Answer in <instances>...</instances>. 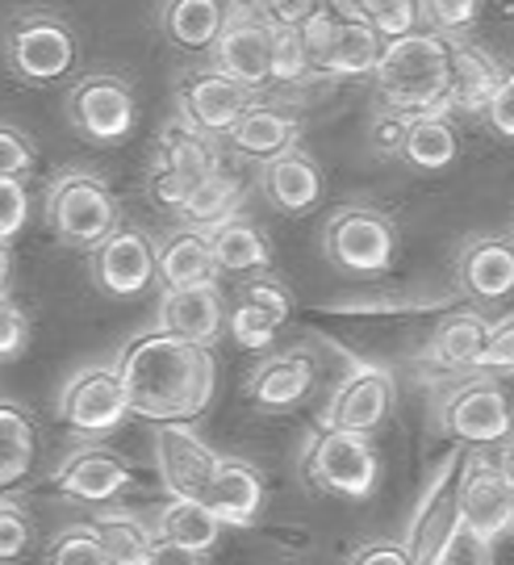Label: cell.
Segmentation results:
<instances>
[{"label":"cell","instance_id":"6da1fadb","mask_svg":"<svg viewBox=\"0 0 514 565\" xmlns=\"http://www.w3.org/2000/svg\"><path fill=\"white\" fill-rule=\"evenodd\" d=\"M118 377L126 390L130 415L147 424L189 427L205 406L214 403L218 364L201 343L176 340L168 331H142L118 352Z\"/></svg>","mask_w":514,"mask_h":565},{"label":"cell","instance_id":"7a4b0ae2","mask_svg":"<svg viewBox=\"0 0 514 565\" xmlns=\"http://www.w3.org/2000/svg\"><path fill=\"white\" fill-rule=\"evenodd\" d=\"M448 72H452V42L415 30L381 51L373 81L385 109L401 118H448Z\"/></svg>","mask_w":514,"mask_h":565},{"label":"cell","instance_id":"3957f363","mask_svg":"<svg viewBox=\"0 0 514 565\" xmlns=\"http://www.w3.org/2000/svg\"><path fill=\"white\" fill-rule=\"evenodd\" d=\"M310 67L326 76H373L385 42L356 18L352 4H318L314 18L301 25Z\"/></svg>","mask_w":514,"mask_h":565},{"label":"cell","instance_id":"277c9868","mask_svg":"<svg viewBox=\"0 0 514 565\" xmlns=\"http://www.w3.org/2000/svg\"><path fill=\"white\" fill-rule=\"evenodd\" d=\"M473 448H448V457L439 461V469L431 473L427 490L418 494L410 527H406V557L410 565H431L439 557V548L448 545L456 527H460V482H464V465H469Z\"/></svg>","mask_w":514,"mask_h":565},{"label":"cell","instance_id":"5b68a950","mask_svg":"<svg viewBox=\"0 0 514 565\" xmlns=\"http://www.w3.org/2000/svg\"><path fill=\"white\" fill-rule=\"evenodd\" d=\"M301 473H306V482L322 486L339 499H368L381 482V457L368 436L322 427L306 445Z\"/></svg>","mask_w":514,"mask_h":565},{"label":"cell","instance_id":"8992f818","mask_svg":"<svg viewBox=\"0 0 514 565\" xmlns=\"http://www.w3.org/2000/svg\"><path fill=\"white\" fill-rule=\"evenodd\" d=\"M46 218L63 243L93 252L97 243H105L118 231V202H114V189L100 177L67 172L46 193Z\"/></svg>","mask_w":514,"mask_h":565},{"label":"cell","instance_id":"52a82bcc","mask_svg":"<svg viewBox=\"0 0 514 565\" xmlns=\"http://www.w3.org/2000/svg\"><path fill=\"white\" fill-rule=\"evenodd\" d=\"M322 247H326V256L339 273L381 277V273L394 268L397 231L373 205H347V210L331 214V223L322 231Z\"/></svg>","mask_w":514,"mask_h":565},{"label":"cell","instance_id":"ba28073f","mask_svg":"<svg viewBox=\"0 0 514 565\" xmlns=\"http://www.w3.org/2000/svg\"><path fill=\"white\" fill-rule=\"evenodd\" d=\"M222 168V156L214 139H205L189 121H172L159 135V160L151 172V198L168 210H184V202L197 193L205 177Z\"/></svg>","mask_w":514,"mask_h":565},{"label":"cell","instance_id":"9c48e42d","mask_svg":"<svg viewBox=\"0 0 514 565\" xmlns=\"http://www.w3.org/2000/svg\"><path fill=\"white\" fill-rule=\"evenodd\" d=\"M394 403H397L394 373L385 364L356 361L343 373V382L335 385V394L326 403V415H322V427L368 436V431H376V427L394 415Z\"/></svg>","mask_w":514,"mask_h":565},{"label":"cell","instance_id":"30bf717a","mask_svg":"<svg viewBox=\"0 0 514 565\" xmlns=\"http://www.w3.org/2000/svg\"><path fill=\"white\" fill-rule=\"evenodd\" d=\"M443 431L464 448L506 445L514 431V411L506 390L490 377H469L443 403Z\"/></svg>","mask_w":514,"mask_h":565},{"label":"cell","instance_id":"8fae6325","mask_svg":"<svg viewBox=\"0 0 514 565\" xmlns=\"http://www.w3.org/2000/svg\"><path fill=\"white\" fill-rule=\"evenodd\" d=\"M60 419L76 436H109L130 419L126 406V390H121L118 369L105 364H88L79 369L60 394Z\"/></svg>","mask_w":514,"mask_h":565},{"label":"cell","instance_id":"7c38bea8","mask_svg":"<svg viewBox=\"0 0 514 565\" xmlns=\"http://www.w3.org/2000/svg\"><path fill=\"white\" fill-rule=\"evenodd\" d=\"M214 67L222 76L243 84L247 93H256L264 84H272V25L259 18V9H231L214 42Z\"/></svg>","mask_w":514,"mask_h":565},{"label":"cell","instance_id":"4fadbf2b","mask_svg":"<svg viewBox=\"0 0 514 565\" xmlns=\"http://www.w3.org/2000/svg\"><path fill=\"white\" fill-rule=\"evenodd\" d=\"M67 114H72V126H76L84 139L118 142L135 130V93L118 76L93 72V76H79L72 84Z\"/></svg>","mask_w":514,"mask_h":565},{"label":"cell","instance_id":"5bb4252c","mask_svg":"<svg viewBox=\"0 0 514 565\" xmlns=\"http://www.w3.org/2000/svg\"><path fill=\"white\" fill-rule=\"evenodd\" d=\"M9 63L25 84L63 81L76 67V34L60 18H21L9 30Z\"/></svg>","mask_w":514,"mask_h":565},{"label":"cell","instance_id":"9a60e30c","mask_svg":"<svg viewBox=\"0 0 514 565\" xmlns=\"http://www.w3.org/2000/svg\"><path fill=\"white\" fill-rule=\"evenodd\" d=\"M159 478L168 486V499H205V490L218 473V452L201 440L193 427L168 424L156 431Z\"/></svg>","mask_w":514,"mask_h":565},{"label":"cell","instance_id":"2e32d148","mask_svg":"<svg viewBox=\"0 0 514 565\" xmlns=\"http://www.w3.org/2000/svg\"><path fill=\"white\" fill-rule=\"evenodd\" d=\"M251 105V93L222 76L218 67H205L180 81V121H189L205 139H218L235 126Z\"/></svg>","mask_w":514,"mask_h":565},{"label":"cell","instance_id":"e0dca14e","mask_svg":"<svg viewBox=\"0 0 514 565\" xmlns=\"http://www.w3.org/2000/svg\"><path fill=\"white\" fill-rule=\"evenodd\" d=\"M93 281L109 298H135L156 281V243L135 226H118L93 247Z\"/></svg>","mask_w":514,"mask_h":565},{"label":"cell","instance_id":"ac0fdd59","mask_svg":"<svg viewBox=\"0 0 514 565\" xmlns=\"http://www.w3.org/2000/svg\"><path fill=\"white\" fill-rule=\"evenodd\" d=\"M511 494L514 490L502 478V469L473 448L464 465V482H460V524L473 527L485 545H494L511 524Z\"/></svg>","mask_w":514,"mask_h":565},{"label":"cell","instance_id":"d6986e66","mask_svg":"<svg viewBox=\"0 0 514 565\" xmlns=\"http://www.w3.org/2000/svg\"><path fill=\"white\" fill-rule=\"evenodd\" d=\"M130 486V465L121 461L114 448H76L67 461L55 469V490L72 503L105 507L114 503L121 490Z\"/></svg>","mask_w":514,"mask_h":565},{"label":"cell","instance_id":"ffe728a7","mask_svg":"<svg viewBox=\"0 0 514 565\" xmlns=\"http://www.w3.org/2000/svg\"><path fill=\"white\" fill-rule=\"evenodd\" d=\"M159 331L210 348L226 331V306H222L218 285H197V289L163 294V302H159Z\"/></svg>","mask_w":514,"mask_h":565},{"label":"cell","instance_id":"44dd1931","mask_svg":"<svg viewBox=\"0 0 514 565\" xmlns=\"http://www.w3.org/2000/svg\"><path fill=\"white\" fill-rule=\"evenodd\" d=\"M201 503L214 511V520L222 527H251L264 511V478H259L256 465L222 457L218 473H214Z\"/></svg>","mask_w":514,"mask_h":565},{"label":"cell","instance_id":"7402d4cb","mask_svg":"<svg viewBox=\"0 0 514 565\" xmlns=\"http://www.w3.org/2000/svg\"><path fill=\"white\" fill-rule=\"evenodd\" d=\"M452 42V72H448V114H485L490 97L506 76V67L485 55L476 42L469 39H448Z\"/></svg>","mask_w":514,"mask_h":565},{"label":"cell","instance_id":"603a6c76","mask_svg":"<svg viewBox=\"0 0 514 565\" xmlns=\"http://www.w3.org/2000/svg\"><path fill=\"white\" fill-rule=\"evenodd\" d=\"M301 139V121L293 114H285L277 105H247V114L226 130V142L247 160H277L285 151H297Z\"/></svg>","mask_w":514,"mask_h":565},{"label":"cell","instance_id":"cb8c5ba5","mask_svg":"<svg viewBox=\"0 0 514 565\" xmlns=\"http://www.w3.org/2000/svg\"><path fill=\"white\" fill-rule=\"evenodd\" d=\"M259 189H264L268 205L280 214H306L322 198V172L306 151H285V156L264 163Z\"/></svg>","mask_w":514,"mask_h":565},{"label":"cell","instance_id":"d4e9b609","mask_svg":"<svg viewBox=\"0 0 514 565\" xmlns=\"http://www.w3.org/2000/svg\"><path fill=\"white\" fill-rule=\"evenodd\" d=\"M460 285L476 302L514 294V239H473L460 252Z\"/></svg>","mask_w":514,"mask_h":565},{"label":"cell","instance_id":"484cf974","mask_svg":"<svg viewBox=\"0 0 514 565\" xmlns=\"http://www.w3.org/2000/svg\"><path fill=\"white\" fill-rule=\"evenodd\" d=\"M318 364L310 352H280L272 361H264L251 377V403L264 406V411H289L297 406L310 390H314Z\"/></svg>","mask_w":514,"mask_h":565},{"label":"cell","instance_id":"4316f807","mask_svg":"<svg viewBox=\"0 0 514 565\" xmlns=\"http://www.w3.org/2000/svg\"><path fill=\"white\" fill-rule=\"evenodd\" d=\"M214 256L210 243L201 231L184 226L172 231L168 239L156 247V281H163V289H197V285H214Z\"/></svg>","mask_w":514,"mask_h":565},{"label":"cell","instance_id":"83f0119b","mask_svg":"<svg viewBox=\"0 0 514 565\" xmlns=\"http://www.w3.org/2000/svg\"><path fill=\"white\" fill-rule=\"evenodd\" d=\"M485 335H490V323L473 310L448 315L427 343V361L436 364L439 373H473L476 356L485 348Z\"/></svg>","mask_w":514,"mask_h":565},{"label":"cell","instance_id":"f1b7e54d","mask_svg":"<svg viewBox=\"0 0 514 565\" xmlns=\"http://www.w3.org/2000/svg\"><path fill=\"white\" fill-rule=\"evenodd\" d=\"M39 461V424L18 403L0 398V494L30 478Z\"/></svg>","mask_w":514,"mask_h":565},{"label":"cell","instance_id":"f546056e","mask_svg":"<svg viewBox=\"0 0 514 565\" xmlns=\"http://www.w3.org/2000/svg\"><path fill=\"white\" fill-rule=\"evenodd\" d=\"M210 256L218 273H268L272 268V247L259 235V226L247 218H231V223L205 231Z\"/></svg>","mask_w":514,"mask_h":565},{"label":"cell","instance_id":"4dcf8cb0","mask_svg":"<svg viewBox=\"0 0 514 565\" xmlns=\"http://www.w3.org/2000/svg\"><path fill=\"white\" fill-rule=\"evenodd\" d=\"M156 541H168L176 548H193V553H210L218 545L222 524L214 520V511L197 499H168L156 515Z\"/></svg>","mask_w":514,"mask_h":565},{"label":"cell","instance_id":"1f68e13d","mask_svg":"<svg viewBox=\"0 0 514 565\" xmlns=\"http://www.w3.org/2000/svg\"><path fill=\"white\" fill-rule=\"evenodd\" d=\"M226 13L231 9L218 0H172V4H163L159 21H163L168 42H176L180 51H205L218 42Z\"/></svg>","mask_w":514,"mask_h":565},{"label":"cell","instance_id":"d6a6232c","mask_svg":"<svg viewBox=\"0 0 514 565\" xmlns=\"http://www.w3.org/2000/svg\"><path fill=\"white\" fill-rule=\"evenodd\" d=\"M460 156V135L448 118H410L401 139V160L418 172H443Z\"/></svg>","mask_w":514,"mask_h":565},{"label":"cell","instance_id":"836d02e7","mask_svg":"<svg viewBox=\"0 0 514 565\" xmlns=\"http://www.w3.org/2000/svg\"><path fill=\"white\" fill-rule=\"evenodd\" d=\"M238 202H243V181H238L235 172H226V168H218L214 177H205V181L197 184V193L184 202V223L193 226V231H214V226L231 223V218H238Z\"/></svg>","mask_w":514,"mask_h":565},{"label":"cell","instance_id":"e575fe53","mask_svg":"<svg viewBox=\"0 0 514 565\" xmlns=\"http://www.w3.org/2000/svg\"><path fill=\"white\" fill-rule=\"evenodd\" d=\"M100 545L114 565H147V553L156 545V532L135 515H97L93 520Z\"/></svg>","mask_w":514,"mask_h":565},{"label":"cell","instance_id":"d590c367","mask_svg":"<svg viewBox=\"0 0 514 565\" xmlns=\"http://www.w3.org/2000/svg\"><path fill=\"white\" fill-rule=\"evenodd\" d=\"M352 9L385 46L415 34L418 21H422V4H415V0H360Z\"/></svg>","mask_w":514,"mask_h":565},{"label":"cell","instance_id":"8d00e7d4","mask_svg":"<svg viewBox=\"0 0 514 565\" xmlns=\"http://www.w3.org/2000/svg\"><path fill=\"white\" fill-rule=\"evenodd\" d=\"M46 565H114V562H109V553L100 545L97 527L76 524V527H63L60 536L51 541Z\"/></svg>","mask_w":514,"mask_h":565},{"label":"cell","instance_id":"74e56055","mask_svg":"<svg viewBox=\"0 0 514 565\" xmlns=\"http://www.w3.org/2000/svg\"><path fill=\"white\" fill-rule=\"evenodd\" d=\"M272 25V21H268ZM310 72V51L301 25H272V81H301Z\"/></svg>","mask_w":514,"mask_h":565},{"label":"cell","instance_id":"f35d334b","mask_svg":"<svg viewBox=\"0 0 514 565\" xmlns=\"http://www.w3.org/2000/svg\"><path fill=\"white\" fill-rule=\"evenodd\" d=\"M226 327H231V335H235L238 348H247V352H264V348H272L280 335L277 319H268V315L256 310L251 302H235V310L226 315Z\"/></svg>","mask_w":514,"mask_h":565},{"label":"cell","instance_id":"ab89813d","mask_svg":"<svg viewBox=\"0 0 514 565\" xmlns=\"http://www.w3.org/2000/svg\"><path fill=\"white\" fill-rule=\"evenodd\" d=\"M34 545V524L18 503L0 499V565L21 562Z\"/></svg>","mask_w":514,"mask_h":565},{"label":"cell","instance_id":"60d3db41","mask_svg":"<svg viewBox=\"0 0 514 565\" xmlns=\"http://www.w3.org/2000/svg\"><path fill=\"white\" fill-rule=\"evenodd\" d=\"M34 163H39V151H34L30 135L0 121V181H25L34 172Z\"/></svg>","mask_w":514,"mask_h":565},{"label":"cell","instance_id":"b9f144b4","mask_svg":"<svg viewBox=\"0 0 514 565\" xmlns=\"http://www.w3.org/2000/svg\"><path fill=\"white\" fill-rule=\"evenodd\" d=\"M422 18L431 21V34L439 39H460V30H469L481 18V4L476 0H431L422 4Z\"/></svg>","mask_w":514,"mask_h":565},{"label":"cell","instance_id":"7bdbcfd3","mask_svg":"<svg viewBox=\"0 0 514 565\" xmlns=\"http://www.w3.org/2000/svg\"><path fill=\"white\" fill-rule=\"evenodd\" d=\"M238 302H251L256 310H264L268 319H277L280 327L293 319V294L277 281V277H256V281L243 285Z\"/></svg>","mask_w":514,"mask_h":565},{"label":"cell","instance_id":"ee69618b","mask_svg":"<svg viewBox=\"0 0 514 565\" xmlns=\"http://www.w3.org/2000/svg\"><path fill=\"white\" fill-rule=\"evenodd\" d=\"M30 223V193L21 181H0V243H13Z\"/></svg>","mask_w":514,"mask_h":565},{"label":"cell","instance_id":"f6af8a7d","mask_svg":"<svg viewBox=\"0 0 514 565\" xmlns=\"http://www.w3.org/2000/svg\"><path fill=\"white\" fill-rule=\"evenodd\" d=\"M481 373H497V369H514V315H506L502 323H490L485 348L476 356Z\"/></svg>","mask_w":514,"mask_h":565},{"label":"cell","instance_id":"bcb514c9","mask_svg":"<svg viewBox=\"0 0 514 565\" xmlns=\"http://www.w3.org/2000/svg\"><path fill=\"white\" fill-rule=\"evenodd\" d=\"M431 565H490V545L476 536L473 527H456L448 536V545L439 548V557Z\"/></svg>","mask_w":514,"mask_h":565},{"label":"cell","instance_id":"7dc6e473","mask_svg":"<svg viewBox=\"0 0 514 565\" xmlns=\"http://www.w3.org/2000/svg\"><path fill=\"white\" fill-rule=\"evenodd\" d=\"M25 343H30V323H25L21 306L13 298H0V361L21 356Z\"/></svg>","mask_w":514,"mask_h":565},{"label":"cell","instance_id":"c3c4849f","mask_svg":"<svg viewBox=\"0 0 514 565\" xmlns=\"http://www.w3.org/2000/svg\"><path fill=\"white\" fill-rule=\"evenodd\" d=\"M485 121L494 126L502 139H514V67H506L497 93L490 97V105H485Z\"/></svg>","mask_w":514,"mask_h":565},{"label":"cell","instance_id":"681fc988","mask_svg":"<svg viewBox=\"0 0 514 565\" xmlns=\"http://www.w3.org/2000/svg\"><path fill=\"white\" fill-rule=\"evenodd\" d=\"M406 121L401 114H394V109H385L381 118L373 121V130H368V139H373V147L381 151V156H401V139H406Z\"/></svg>","mask_w":514,"mask_h":565},{"label":"cell","instance_id":"f907efd6","mask_svg":"<svg viewBox=\"0 0 514 565\" xmlns=\"http://www.w3.org/2000/svg\"><path fill=\"white\" fill-rule=\"evenodd\" d=\"M347 565H410V557L401 541H373V545H360Z\"/></svg>","mask_w":514,"mask_h":565},{"label":"cell","instance_id":"816d5d0a","mask_svg":"<svg viewBox=\"0 0 514 565\" xmlns=\"http://www.w3.org/2000/svg\"><path fill=\"white\" fill-rule=\"evenodd\" d=\"M147 565H210L205 553H193V548H176L168 541H156L151 553H147Z\"/></svg>","mask_w":514,"mask_h":565},{"label":"cell","instance_id":"f5cc1de1","mask_svg":"<svg viewBox=\"0 0 514 565\" xmlns=\"http://www.w3.org/2000/svg\"><path fill=\"white\" fill-rule=\"evenodd\" d=\"M9 281H13V247H9V243H0V298H4Z\"/></svg>","mask_w":514,"mask_h":565},{"label":"cell","instance_id":"db71d44e","mask_svg":"<svg viewBox=\"0 0 514 565\" xmlns=\"http://www.w3.org/2000/svg\"><path fill=\"white\" fill-rule=\"evenodd\" d=\"M497 469H502V478L514 486V440H506V452H502V465H497Z\"/></svg>","mask_w":514,"mask_h":565},{"label":"cell","instance_id":"11a10c76","mask_svg":"<svg viewBox=\"0 0 514 565\" xmlns=\"http://www.w3.org/2000/svg\"><path fill=\"white\" fill-rule=\"evenodd\" d=\"M514 490V486H511ZM506 532H514V494H511V524H506Z\"/></svg>","mask_w":514,"mask_h":565}]
</instances>
